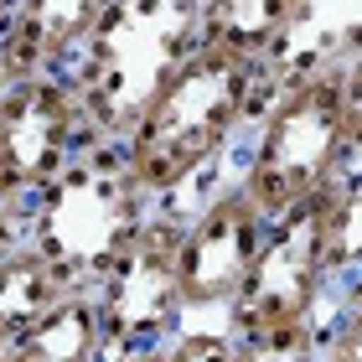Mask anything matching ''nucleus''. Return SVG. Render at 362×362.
<instances>
[{"mask_svg":"<svg viewBox=\"0 0 362 362\" xmlns=\"http://www.w3.org/2000/svg\"><path fill=\"white\" fill-rule=\"evenodd\" d=\"M202 0H109L73 78L83 83L93 140H124L181 57L197 47Z\"/></svg>","mask_w":362,"mask_h":362,"instance_id":"nucleus-4","label":"nucleus"},{"mask_svg":"<svg viewBox=\"0 0 362 362\" xmlns=\"http://www.w3.org/2000/svg\"><path fill=\"white\" fill-rule=\"evenodd\" d=\"M160 362H233L228 321H181L171 341H160Z\"/></svg>","mask_w":362,"mask_h":362,"instance_id":"nucleus-15","label":"nucleus"},{"mask_svg":"<svg viewBox=\"0 0 362 362\" xmlns=\"http://www.w3.org/2000/svg\"><path fill=\"white\" fill-rule=\"evenodd\" d=\"M109 0H16L0 31V83L37 73H73L88 52Z\"/></svg>","mask_w":362,"mask_h":362,"instance_id":"nucleus-9","label":"nucleus"},{"mask_svg":"<svg viewBox=\"0 0 362 362\" xmlns=\"http://www.w3.org/2000/svg\"><path fill=\"white\" fill-rule=\"evenodd\" d=\"M310 21V0H202L197 42L223 47L259 68H285L295 31Z\"/></svg>","mask_w":362,"mask_h":362,"instance_id":"nucleus-10","label":"nucleus"},{"mask_svg":"<svg viewBox=\"0 0 362 362\" xmlns=\"http://www.w3.org/2000/svg\"><path fill=\"white\" fill-rule=\"evenodd\" d=\"M104 321H98L93 290H73L31 326L26 337L11 341V362H104Z\"/></svg>","mask_w":362,"mask_h":362,"instance_id":"nucleus-11","label":"nucleus"},{"mask_svg":"<svg viewBox=\"0 0 362 362\" xmlns=\"http://www.w3.org/2000/svg\"><path fill=\"white\" fill-rule=\"evenodd\" d=\"M16 16V0H0V31H6V21Z\"/></svg>","mask_w":362,"mask_h":362,"instance_id":"nucleus-20","label":"nucleus"},{"mask_svg":"<svg viewBox=\"0 0 362 362\" xmlns=\"http://www.w3.org/2000/svg\"><path fill=\"white\" fill-rule=\"evenodd\" d=\"M151 212L156 202H145L135 187L119 140H88L73 166L26 207L21 223L26 243L68 279V290H98Z\"/></svg>","mask_w":362,"mask_h":362,"instance_id":"nucleus-3","label":"nucleus"},{"mask_svg":"<svg viewBox=\"0 0 362 362\" xmlns=\"http://www.w3.org/2000/svg\"><path fill=\"white\" fill-rule=\"evenodd\" d=\"M0 362H11V347H0Z\"/></svg>","mask_w":362,"mask_h":362,"instance_id":"nucleus-21","label":"nucleus"},{"mask_svg":"<svg viewBox=\"0 0 362 362\" xmlns=\"http://www.w3.org/2000/svg\"><path fill=\"white\" fill-rule=\"evenodd\" d=\"M326 269L337 279L362 274V171L357 166L326 192Z\"/></svg>","mask_w":362,"mask_h":362,"instance_id":"nucleus-13","label":"nucleus"},{"mask_svg":"<svg viewBox=\"0 0 362 362\" xmlns=\"http://www.w3.org/2000/svg\"><path fill=\"white\" fill-rule=\"evenodd\" d=\"M321 352H326L321 321L279 326V332H259V337H233V362H321Z\"/></svg>","mask_w":362,"mask_h":362,"instance_id":"nucleus-14","label":"nucleus"},{"mask_svg":"<svg viewBox=\"0 0 362 362\" xmlns=\"http://www.w3.org/2000/svg\"><path fill=\"white\" fill-rule=\"evenodd\" d=\"M352 166L357 156L347 135V104H341V62H285V78L254 119L249 156L233 181L269 223L337 187Z\"/></svg>","mask_w":362,"mask_h":362,"instance_id":"nucleus-2","label":"nucleus"},{"mask_svg":"<svg viewBox=\"0 0 362 362\" xmlns=\"http://www.w3.org/2000/svg\"><path fill=\"white\" fill-rule=\"evenodd\" d=\"M321 362H362V274L347 279L337 321L326 326V352Z\"/></svg>","mask_w":362,"mask_h":362,"instance_id":"nucleus-16","label":"nucleus"},{"mask_svg":"<svg viewBox=\"0 0 362 362\" xmlns=\"http://www.w3.org/2000/svg\"><path fill=\"white\" fill-rule=\"evenodd\" d=\"M62 295H73L68 279L47 264L31 243H21V249L0 264V347H11L16 337H26Z\"/></svg>","mask_w":362,"mask_h":362,"instance_id":"nucleus-12","label":"nucleus"},{"mask_svg":"<svg viewBox=\"0 0 362 362\" xmlns=\"http://www.w3.org/2000/svg\"><path fill=\"white\" fill-rule=\"evenodd\" d=\"M326 192L264 223V243H259V259L249 269V285L238 290L233 310L223 316L233 337L321 321L326 279H332V269H326Z\"/></svg>","mask_w":362,"mask_h":362,"instance_id":"nucleus-7","label":"nucleus"},{"mask_svg":"<svg viewBox=\"0 0 362 362\" xmlns=\"http://www.w3.org/2000/svg\"><path fill=\"white\" fill-rule=\"evenodd\" d=\"M21 243H26V223L16 218V212H0V264H6Z\"/></svg>","mask_w":362,"mask_h":362,"instance_id":"nucleus-18","label":"nucleus"},{"mask_svg":"<svg viewBox=\"0 0 362 362\" xmlns=\"http://www.w3.org/2000/svg\"><path fill=\"white\" fill-rule=\"evenodd\" d=\"M181 228L187 212L181 207H156L135 243L119 254L104 279H98L93 300L98 321H104V347L114 352H156L160 341H171L187 321L181 310Z\"/></svg>","mask_w":362,"mask_h":362,"instance_id":"nucleus-6","label":"nucleus"},{"mask_svg":"<svg viewBox=\"0 0 362 362\" xmlns=\"http://www.w3.org/2000/svg\"><path fill=\"white\" fill-rule=\"evenodd\" d=\"M104 362H160V347H156V352H114V357H104Z\"/></svg>","mask_w":362,"mask_h":362,"instance_id":"nucleus-19","label":"nucleus"},{"mask_svg":"<svg viewBox=\"0 0 362 362\" xmlns=\"http://www.w3.org/2000/svg\"><path fill=\"white\" fill-rule=\"evenodd\" d=\"M93 140L83 83L73 73H37L0 83V212L26 207Z\"/></svg>","mask_w":362,"mask_h":362,"instance_id":"nucleus-5","label":"nucleus"},{"mask_svg":"<svg viewBox=\"0 0 362 362\" xmlns=\"http://www.w3.org/2000/svg\"><path fill=\"white\" fill-rule=\"evenodd\" d=\"M264 243V212L249 202L238 181L212 187L202 202L187 212L181 228V310L187 321L228 316L238 290L249 285V269Z\"/></svg>","mask_w":362,"mask_h":362,"instance_id":"nucleus-8","label":"nucleus"},{"mask_svg":"<svg viewBox=\"0 0 362 362\" xmlns=\"http://www.w3.org/2000/svg\"><path fill=\"white\" fill-rule=\"evenodd\" d=\"M341 62V104H347V135H352V156L362 160V42L352 47Z\"/></svg>","mask_w":362,"mask_h":362,"instance_id":"nucleus-17","label":"nucleus"},{"mask_svg":"<svg viewBox=\"0 0 362 362\" xmlns=\"http://www.w3.org/2000/svg\"><path fill=\"white\" fill-rule=\"evenodd\" d=\"M285 68H259L223 47L197 42L176 68L160 78L151 104L119 140L124 166L145 192V202L166 207L264 114Z\"/></svg>","mask_w":362,"mask_h":362,"instance_id":"nucleus-1","label":"nucleus"}]
</instances>
